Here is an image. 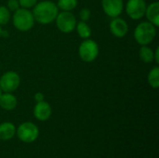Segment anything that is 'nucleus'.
<instances>
[{"instance_id": "obj_1", "label": "nucleus", "mask_w": 159, "mask_h": 158, "mask_svg": "<svg viewBox=\"0 0 159 158\" xmlns=\"http://www.w3.org/2000/svg\"><path fill=\"white\" fill-rule=\"evenodd\" d=\"M32 13L34 20L37 22L41 24H48L55 20L59 13V8L55 3L45 0L36 3Z\"/></svg>"}, {"instance_id": "obj_2", "label": "nucleus", "mask_w": 159, "mask_h": 158, "mask_svg": "<svg viewBox=\"0 0 159 158\" xmlns=\"http://www.w3.org/2000/svg\"><path fill=\"white\" fill-rule=\"evenodd\" d=\"M156 35L157 27L149 21H143L139 23L134 30V38L141 46H147L152 43Z\"/></svg>"}, {"instance_id": "obj_3", "label": "nucleus", "mask_w": 159, "mask_h": 158, "mask_svg": "<svg viewBox=\"0 0 159 158\" xmlns=\"http://www.w3.org/2000/svg\"><path fill=\"white\" fill-rule=\"evenodd\" d=\"M12 21L17 30L20 32H27L33 28L34 24V18L33 13L28 8L20 7L14 11Z\"/></svg>"}, {"instance_id": "obj_4", "label": "nucleus", "mask_w": 159, "mask_h": 158, "mask_svg": "<svg viewBox=\"0 0 159 158\" xmlns=\"http://www.w3.org/2000/svg\"><path fill=\"white\" fill-rule=\"evenodd\" d=\"M81 60L85 62H92L99 55V46L91 39H84L78 48Z\"/></svg>"}, {"instance_id": "obj_5", "label": "nucleus", "mask_w": 159, "mask_h": 158, "mask_svg": "<svg viewBox=\"0 0 159 158\" xmlns=\"http://www.w3.org/2000/svg\"><path fill=\"white\" fill-rule=\"evenodd\" d=\"M55 21L58 29L64 34L72 33L76 26V19L71 11H61L58 13Z\"/></svg>"}, {"instance_id": "obj_6", "label": "nucleus", "mask_w": 159, "mask_h": 158, "mask_svg": "<svg viewBox=\"0 0 159 158\" xmlns=\"http://www.w3.org/2000/svg\"><path fill=\"white\" fill-rule=\"evenodd\" d=\"M18 138L26 143H30L34 142L38 136H39V129L38 128L31 123V122H25L19 126L18 130H16Z\"/></svg>"}, {"instance_id": "obj_7", "label": "nucleus", "mask_w": 159, "mask_h": 158, "mask_svg": "<svg viewBox=\"0 0 159 158\" xmlns=\"http://www.w3.org/2000/svg\"><path fill=\"white\" fill-rule=\"evenodd\" d=\"M20 84V78L16 72H7L0 77V88L3 92L12 93L19 88Z\"/></svg>"}, {"instance_id": "obj_8", "label": "nucleus", "mask_w": 159, "mask_h": 158, "mask_svg": "<svg viewBox=\"0 0 159 158\" xmlns=\"http://www.w3.org/2000/svg\"><path fill=\"white\" fill-rule=\"evenodd\" d=\"M146 7L144 0H129L126 5V12L132 20H140L144 16Z\"/></svg>"}, {"instance_id": "obj_9", "label": "nucleus", "mask_w": 159, "mask_h": 158, "mask_svg": "<svg viewBox=\"0 0 159 158\" xmlns=\"http://www.w3.org/2000/svg\"><path fill=\"white\" fill-rule=\"evenodd\" d=\"M102 7L107 16L116 18L122 13L124 3L123 0H102Z\"/></svg>"}, {"instance_id": "obj_10", "label": "nucleus", "mask_w": 159, "mask_h": 158, "mask_svg": "<svg viewBox=\"0 0 159 158\" xmlns=\"http://www.w3.org/2000/svg\"><path fill=\"white\" fill-rule=\"evenodd\" d=\"M110 31L116 37L122 38L128 34L129 25L127 21L121 18H113V20L110 23Z\"/></svg>"}, {"instance_id": "obj_11", "label": "nucleus", "mask_w": 159, "mask_h": 158, "mask_svg": "<svg viewBox=\"0 0 159 158\" xmlns=\"http://www.w3.org/2000/svg\"><path fill=\"white\" fill-rule=\"evenodd\" d=\"M52 110L50 105L46 102H39L34 108V115L39 121H46L51 115Z\"/></svg>"}, {"instance_id": "obj_12", "label": "nucleus", "mask_w": 159, "mask_h": 158, "mask_svg": "<svg viewBox=\"0 0 159 158\" xmlns=\"http://www.w3.org/2000/svg\"><path fill=\"white\" fill-rule=\"evenodd\" d=\"M18 101L17 98L9 92H5L0 96V107L6 111L14 110L17 107Z\"/></svg>"}, {"instance_id": "obj_13", "label": "nucleus", "mask_w": 159, "mask_h": 158, "mask_svg": "<svg viewBox=\"0 0 159 158\" xmlns=\"http://www.w3.org/2000/svg\"><path fill=\"white\" fill-rule=\"evenodd\" d=\"M148 21L153 23L156 27L159 26V3L154 2L146 7L145 14Z\"/></svg>"}, {"instance_id": "obj_14", "label": "nucleus", "mask_w": 159, "mask_h": 158, "mask_svg": "<svg viewBox=\"0 0 159 158\" xmlns=\"http://www.w3.org/2000/svg\"><path fill=\"white\" fill-rule=\"evenodd\" d=\"M16 133L15 126L10 122H5L0 125V140L8 141L14 137Z\"/></svg>"}, {"instance_id": "obj_15", "label": "nucleus", "mask_w": 159, "mask_h": 158, "mask_svg": "<svg viewBox=\"0 0 159 158\" xmlns=\"http://www.w3.org/2000/svg\"><path fill=\"white\" fill-rule=\"evenodd\" d=\"M75 29L77 31V34L78 35L83 38V39H88L90 37L91 35V29L90 27L86 23V21H79V22H76V26H75Z\"/></svg>"}, {"instance_id": "obj_16", "label": "nucleus", "mask_w": 159, "mask_h": 158, "mask_svg": "<svg viewBox=\"0 0 159 158\" xmlns=\"http://www.w3.org/2000/svg\"><path fill=\"white\" fill-rule=\"evenodd\" d=\"M139 54L141 60L145 63H150L154 61V50L147 46H142Z\"/></svg>"}, {"instance_id": "obj_17", "label": "nucleus", "mask_w": 159, "mask_h": 158, "mask_svg": "<svg viewBox=\"0 0 159 158\" xmlns=\"http://www.w3.org/2000/svg\"><path fill=\"white\" fill-rule=\"evenodd\" d=\"M148 83L153 88H157L159 87V67H153L148 74Z\"/></svg>"}, {"instance_id": "obj_18", "label": "nucleus", "mask_w": 159, "mask_h": 158, "mask_svg": "<svg viewBox=\"0 0 159 158\" xmlns=\"http://www.w3.org/2000/svg\"><path fill=\"white\" fill-rule=\"evenodd\" d=\"M77 6V0H58L57 7L62 11H72Z\"/></svg>"}, {"instance_id": "obj_19", "label": "nucleus", "mask_w": 159, "mask_h": 158, "mask_svg": "<svg viewBox=\"0 0 159 158\" xmlns=\"http://www.w3.org/2000/svg\"><path fill=\"white\" fill-rule=\"evenodd\" d=\"M10 20V11L7 7H0V25H6Z\"/></svg>"}, {"instance_id": "obj_20", "label": "nucleus", "mask_w": 159, "mask_h": 158, "mask_svg": "<svg viewBox=\"0 0 159 158\" xmlns=\"http://www.w3.org/2000/svg\"><path fill=\"white\" fill-rule=\"evenodd\" d=\"M38 0H19L20 6L23 8H31L35 6Z\"/></svg>"}, {"instance_id": "obj_21", "label": "nucleus", "mask_w": 159, "mask_h": 158, "mask_svg": "<svg viewBox=\"0 0 159 158\" xmlns=\"http://www.w3.org/2000/svg\"><path fill=\"white\" fill-rule=\"evenodd\" d=\"M20 3H19V0H8L7 1V9L11 12V11H16L17 9L20 8Z\"/></svg>"}, {"instance_id": "obj_22", "label": "nucleus", "mask_w": 159, "mask_h": 158, "mask_svg": "<svg viewBox=\"0 0 159 158\" xmlns=\"http://www.w3.org/2000/svg\"><path fill=\"white\" fill-rule=\"evenodd\" d=\"M79 17L82 21H87L90 18V10L89 8H82L79 12Z\"/></svg>"}, {"instance_id": "obj_23", "label": "nucleus", "mask_w": 159, "mask_h": 158, "mask_svg": "<svg viewBox=\"0 0 159 158\" xmlns=\"http://www.w3.org/2000/svg\"><path fill=\"white\" fill-rule=\"evenodd\" d=\"M45 99V96L42 92H36L34 94V100L36 101V102H43Z\"/></svg>"}, {"instance_id": "obj_24", "label": "nucleus", "mask_w": 159, "mask_h": 158, "mask_svg": "<svg viewBox=\"0 0 159 158\" xmlns=\"http://www.w3.org/2000/svg\"><path fill=\"white\" fill-rule=\"evenodd\" d=\"M154 60L156 61V62L158 64L159 63V47L156 48V51H154Z\"/></svg>"}, {"instance_id": "obj_25", "label": "nucleus", "mask_w": 159, "mask_h": 158, "mask_svg": "<svg viewBox=\"0 0 159 158\" xmlns=\"http://www.w3.org/2000/svg\"><path fill=\"white\" fill-rule=\"evenodd\" d=\"M3 35V30H2V28H1V25H0V37Z\"/></svg>"}, {"instance_id": "obj_26", "label": "nucleus", "mask_w": 159, "mask_h": 158, "mask_svg": "<svg viewBox=\"0 0 159 158\" xmlns=\"http://www.w3.org/2000/svg\"><path fill=\"white\" fill-rule=\"evenodd\" d=\"M1 94H2V90H1V88H0V96H1Z\"/></svg>"}]
</instances>
